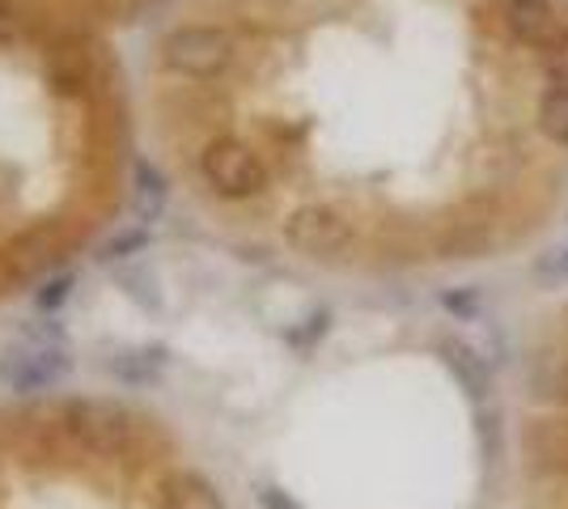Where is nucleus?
Returning <instances> with one entry per match:
<instances>
[{"label":"nucleus","mask_w":568,"mask_h":509,"mask_svg":"<svg viewBox=\"0 0 568 509\" xmlns=\"http://www.w3.org/2000/svg\"><path fill=\"white\" fill-rule=\"evenodd\" d=\"M200 170L209 179V187L216 195H230V200H246V195H260L267 187V166L255 149L234 136H221L213 145L200 153Z\"/></svg>","instance_id":"nucleus-1"},{"label":"nucleus","mask_w":568,"mask_h":509,"mask_svg":"<svg viewBox=\"0 0 568 509\" xmlns=\"http://www.w3.org/2000/svg\"><path fill=\"white\" fill-rule=\"evenodd\" d=\"M284 238L293 251H302L310 259H335L353 246V221L344 217L335 204H302L293 208V217L284 221Z\"/></svg>","instance_id":"nucleus-2"},{"label":"nucleus","mask_w":568,"mask_h":509,"mask_svg":"<svg viewBox=\"0 0 568 509\" xmlns=\"http://www.w3.org/2000/svg\"><path fill=\"white\" fill-rule=\"evenodd\" d=\"M162 60L174 73L216 77L234 64V39L225 30H213V26H187V30H174L166 39Z\"/></svg>","instance_id":"nucleus-3"},{"label":"nucleus","mask_w":568,"mask_h":509,"mask_svg":"<svg viewBox=\"0 0 568 509\" xmlns=\"http://www.w3.org/2000/svg\"><path fill=\"white\" fill-rule=\"evenodd\" d=\"M64 425L94 455H123L132 446V416L106 399H72L64 408Z\"/></svg>","instance_id":"nucleus-4"},{"label":"nucleus","mask_w":568,"mask_h":509,"mask_svg":"<svg viewBox=\"0 0 568 509\" xmlns=\"http://www.w3.org/2000/svg\"><path fill=\"white\" fill-rule=\"evenodd\" d=\"M64 374H69V357L60 348H48V344H22V348H9L0 357V387L13 390V395L48 390Z\"/></svg>","instance_id":"nucleus-5"},{"label":"nucleus","mask_w":568,"mask_h":509,"mask_svg":"<svg viewBox=\"0 0 568 509\" xmlns=\"http://www.w3.org/2000/svg\"><path fill=\"white\" fill-rule=\"evenodd\" d=\"M535 123H539L544 141L568 149V64H551L544 94H539V111H535Z\"/></svg>","instance_id":"nucleus-6"},{"label":"nucleus","mask_w":568,"mask_h":509,"mask_svg":"<svg viewBox=\"0 0 568 509\" xmlns=\"http://www.w3.org/2000/svg\"><path fill=\"white\" fill-rule=\"evenodd\" d=\"M442 362L446 369L454 374V383L467 390L471 399H488V390H493V374H488V362L475 353L471 344H463V339H442Z\"/></svg>","instance_id":"nucleus-7"},{"label":"nucleus","mask_w":568,"mask_h":509,"mask_svg":"<svg viewBox=\"0 0 568 509\" xmlns=\"http://www.w3.org/2000/svg\"><path fill=\"white\" fill-rule=\"evenodd\" d=\"M162 506L166 509H225L221 492H216L204 476L195 471H174L162 485Z\"/></svg>","instance_id":"nucleus-8"},{"label":"nucleus","mask_w":568,"mask_h":509,"mask_svg":"<svg viewBox=\"0 0 568 509\" xmlns=\"http://www.w3.org/2000/svg\"><path fill=\"white\" fill-rule=\"evenodd\" d=\"M166 204V174L149 162H136V195H132V208L141 221H153Z\"/></svg>","instance_id":"nucleus-9"},{"label":"nucleus","mask_w":568,"mask_h":509,"mask_svg":"<svg viewBox=\"0 0 568 509\" xmlns=\"http://www.w3.org/2000/svg\"><path fill=\"white\" fill-rule=\"evenodd\" d=\"M158 369H162V348H136V353L111 357V374L123 383H149Z\"/></svg>","instance_id":"nucleus-10"},{"label":"nucleus","mask_w":568,"mask_h":509,"mask_svg":"<svg viewBox=\"0 0 568 509\" xmlns=\"http://www.w3.org/2000/svg\"><path fill=\"white\" fill-rule=\"evenodd\" d=\"M85 73H90V64H85V55H81L77 48L51 51V81H55L60 90H77V85H85Z\"/></svg>","instance_id":"nucleus-11"},{"label":"nucleus","mask_w":568,"mask_h":509,"mask_svg":"<svg viewBox=\"0 0 568 509\" xmlns=\"http://www.w3.org/2000/svg\"><path fill=\"white\" fill-rule=\"evenodd\" d=\"M144 246H149V230H128V234H115L102 255H106V259H123V255H136Z\"/></svg>","instance_id":"nucleus-12"},{"label":"nucleus","mask_w":568,"mask_h":509,"mask_svg":"<svg viewBox=\"0 0 568 509\" xmlns=\"http://www.w3.org/2000/svg\"><path fill=\"white\" fill-rule=\"evenodd\" d=\"M123 285H128V293H132L141 306H158V302H162L158 281H153V276H144V272H123Z\"/></svg>","instance_id":"nucleus-13"},{"label":"nucleus","mask_w":568,"mask_h":509,"mask_svg":"<svg viewBox=\"0 0 568 509\" xmlns=\"http://www.w3.org/2000/svg\"><path fill=\"white\" fill-rule=\"evenodd\" d=\"M72 293V276H51L48 285L39 289V311H60Z\"/></svg>","instance_id":"nucleus-14"},{"label":"nucleus","mask_w":568,"mask_h":509,"mask_svg":"<svg viewBox=\"0 0 568 509\" xmlns=\"http://www.w3.org/2000/svg\"><path fill=\"white\" fill-rule=\"evenodd\" d=\"M260 501H263V509H302L288 492H281V488H260Z\"/></svg>","instance_id":"nucleus-15"},{"label":"nucleus","mask_w":568,"mask_h":509,"mask_svg":"<svg viewBox=\"0 0 568 509\" xmlns=\"http://www.w3.org/2000/svg\"><path fill=\"white\" fill-rule=\"evenodd\" d=\"M500 9H521V13H556L551 0H500Z\"/></svg>","instance_id":"nucleus-16"},{"label":"nucleus","mask_w":568,"mask_h":509,"mask_svg":"<svg viewBox=\"0 0 568 509\" xmlns=\"http://www.w3.org/2000/svg\"><path fill=\"white\" fill-rule=\"evenodd\" d=\"M13 30H18V13L0 0V43H4V39H13Z\"/></svg>","instance_id":"nucleus-17"},{"label":"nucleus","mask_w":568,"mask_h":509,"mask_svg":"<svg viewBox=\"0 0 568 509\" xmlns=\"http://www.w3.org/2000/svg\"><path fill=\"white\" fill-rule=\"evenodd\" d=\"M556 272H565V276H568V251L560 255V259H556Z\"/></svg>","instance_id":"nucleus-18"}]
</instances>
